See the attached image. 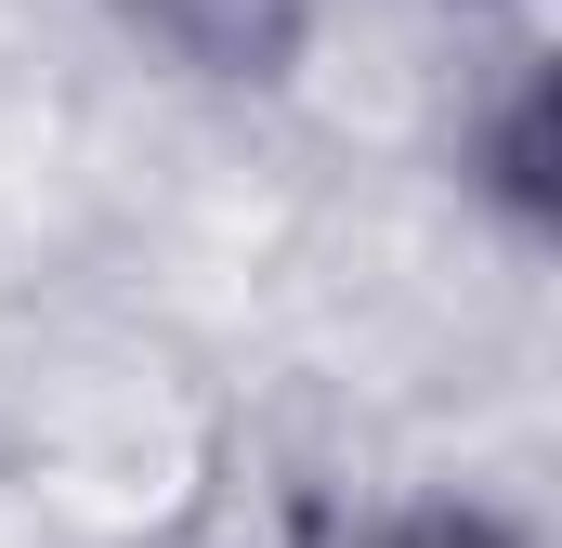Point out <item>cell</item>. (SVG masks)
I'll return each instance as SVG.
<instances>
[{
    "instance_id": "cell-1",
    "label": "cell",
    "mask_w": 562,
    "mask_h": 548,
    "mask_svg": "<svg viewBox=\"0 0 562 548\" xmlns=\"http://www.w3.org/2000/svg\"><path fill=\"white\" fill-rule=\"evenodd\" d=\"M105 13L196 79H288L301 53V0H105Z\"/></svg>"
},
{
    "instance_id": "cell-2",
    "label": "cell",
    "mask_w": 562,
    "mask_h": 548,
    "mask_svg": "<svg viewBox=\"0 0 562 548\" xmlns=\"http://www.w3.org/2000/svg\"><path fill=\"white\" fill-rule=\"evenodd\" d=\"M380 548H524L510 523H484V510H419V523H393Z\"/></svg>"
}]
</instances>
